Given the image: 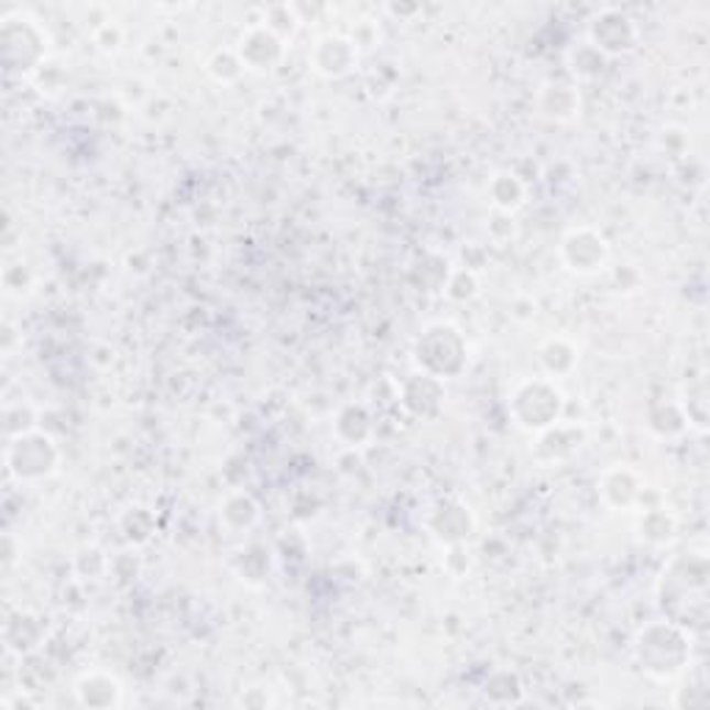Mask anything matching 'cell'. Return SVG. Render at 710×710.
I'll return each instance as SVG.
<instances>
[{
	"mask_svg": "<svg viewBox=\"0 0 710 710\" xmlns=\"http://www.w3.org/2000/svg\"><path fill=\"white\" fill-rule=\"evenodd\" d=\"M56 461H58L56 447H53V441L42 434H20L18 439L9 445V452H7L9 472L18 474L20 480L51 474L53 467H56Z\"/></svg>",
	"mask_w": 710,
	"mask_h": 710,
	"instance_id": "6da1fadb",
	"label": "cell"
},
{
	"mask_svg": "<svg viewBox=\"0 0 710 710\" xmlns=\"http://www.w3.org/2000/svg\"><path fill=\"white\" fill-rule=\"evenodd\" d=\"M317 53H323V56L328 53V58L317 62V69L325 73V76H341V73H347L350 64L356 62V45L341 40V36H325L317 45Z\"/></svg>",
	"mask_w": 710,
	"mask_h": 710,
	"instance_id": "7a4b0ae2",
	"label": "cell"
}]
</instances>
